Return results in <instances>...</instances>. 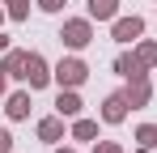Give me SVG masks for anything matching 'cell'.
Instances as JSON below:
<instances>
[{
    "label": "cell",
    "mask_w": 157,
    "mask_h": 153,
    "mask_svg": "<svg viewBox=\"0 0 157 153\" xmlns=\"http://www.w3.org/2000/svg\"><path fill=\"white\" fill-rule=\"evenodd\" d=\"M85 17H94V22H115V17H119V0H85Z\"/></svg>",
    "instance_id": "10"
},
{
    "label": "cell",
    "mask_w": 157,
    "mask_h": 153,
    "mask_svg": "<svg viewBox=\"0 0 157 153\" xmlns=\"http://www.w3.org/2000/svg\"><path fill=\"white\" fill-rule=\"evenodd\" d=\"M38 140H47V145H59L68 132H64V115H47V119H38Z\"/></svg>",
    "instance_id": "8"
},
{
    "label": "cell",
    "mask_w": 157,
    "mask_h": 153,
    "mask_svg": "<svg viewBox=\"0 0 157 153\" xmlns=\"http://www.w3.org/2000/svg\"><path fill=\"white\" fill-rule=\"evenodd\" d=\"M0 153H13V132L0 128Z\"/></svg>",
    "instance_id": "19"
},
{
    "label": "cell",
    "mask_w": 157,
    "mask_h": 153,
    "mask_svg": "<svg viewBox=\"0 0 157 153\" xmlns=\"http://www.w3.org/2000/svg\"><path fill=\"white\" fill-rule=\"evenodd\" d=\"M21 81L30 85V94H34V89H47V85L55 81V76H51V64H47L38 51H26V68H21Z\"/></svg>",
    "instance_id": "3"
},
{
    "label": "cell",
    "mask_w": 157,
    "mask_h": 153,
    "mask_svg": "<svg viewBox=\"0 0 157 153\" xmlns=\"http://www.w3.org/2000/svg\"><path fill=\"white\" fill-rule=\"evenodd\" d=\"M4 89H9V73L0 68V98H4Z\"/></svg>",
    "instance_id": "20"
},
{
    "label": "cell",
    "mask_w": 157,
    "mask_h": 153,
    "mask_svg": "<svg viewBox=\"0 0 157 153\" xmlns=\"http://www.w3.org/2000/svg\"><path fill=\"white\" fill-rule=\"evenodd\" d=\"M68 136H72V140H98V119L77 115V119H72V128H68Z\"/></svg>",
    "instance_id": "13"
},
{
    "label": "cell",
    "mask_w": 157,
    "mask_h": 153,
    "mask_svg": "<svg viewBox=\"0 0 157 153\" xmlns=\"http://www.w3.org/2000/svg\"><path fill=\"white\" fill-rule=\"evenodd\" d=\"M115 73L123 76V81H136V76H149V68H144V64H140V60H136V51H123V55H119V60H115Z\"/></svg>",
    "instance_id": "11"
},
{
    "label": "cell",
    "mask_w": 157,
    "mask_h": 153,
    "mask_svg": "<svg viewBox=\"0 0 157 153\" xmlns=\"http://www.w3.org/2000/svg\"><path fill=\"white\" fill-rule=\"evenodd\" d=\"M55 153H77V149H72V145H59V149H55Z\"/></svg>",
    "instance_id": "21"
},
{
    "label": "cell",
    "mask_w": 157,
    "mask_h": 153,
    "mask_svg": "<svg viewBox=\"0 0 157 153\" xmlns=\"http://www.w3.org/2000/svg\"><path fill=\"white\" fill-rule=\"evenodd\" d=\"M94 153H123L119 140H94Z\"/></svg>",
    "instance_id": "17"
},
{
    "label": "cell",
    "mask_w": 157,
    "mask_h": 153,
    "mask_svg": "<svg viewBox=\"0 0 157 153\" xmlns=\"http://www.w3.org/2000/svg\"><path fill=\"white\" fill-rule=\"evenodd\" d=\"M128 102H132V111H140V106H149L153 102V85H149V76H136V81H128Z\"/></svg>",
    "instance_id": "6"
},
{
    "label": "cell",
    "mask_w": 157,
    "mask_h": 153,
    "mask_svg": "<svg viewBox=\"0 0 157 153\" xmlns=\"http://www.w3.org/2000/svg\"><path fill=\"white\" fill-rule=\"evenodd\" d=\"M4 13H9V22H26L30 17V0H4Z\"/></svg>",
    "instance_id": "16"
},
{
    "label": "cell",
    "mask_w": 157,
    "mask_h": 153,
    "mask_svg": "<svg viewBox=\"0 0 157 153\" xmlns=\"http://www.w3.org/2000/svg\"><path fill=\"white\" fill-rule=\"evenodd\" d=\"M128 111H132L128 94H123V89H115V94H106V98H102V111H98V115H102V124H123V119H128Z\"/></svg>",
    "instance_id": "4"
},
{
    "label": "cell",
    "mask_w": 157,
    "mask_h": 153,
    "mask_svg": "<svg viewBox=\"0 0 157 153\" xmlns=\"http://www.w3.org/2000/svg\"><path fill=\"white\" fill-rule=\"evenodd\" d=\"M34 4H38V9H43V13H59V9H64V4H68V0H34Z\"/></svg>",
    "instance_id": "18"
},
{
    "label": "cell",
    "mask_w": 157,
    "mask_h": 153,
    "mask_svg": "<svg viewBox=\"0 0 157 153\" xmlns=\"http://www.w3.org/2000/svg\"><path fill=\"white\" fill-rule=\"evenodd\" d=\"M59 43L68 51H85L94 43V17H68L64 30H59Z\"/></svg>",
    "instance_id": "2"
},
{
    "label": "cell",
    "mask_w": 157,
    "mask_h": 153,
    "mask_svg": "<svg viewBox=\"0 0 157 153\" xmlns=\"http://www.w3.org/2000/svg\"><path fill=\"white\" fill-rule=\"evenodd\" d=\"M153 153H157V149H153Z\"/></svg>",
    "instance_id": "23"
},
{
    "label": "cell",
    "mask_w": 157,
    "mask_h": 153,
    "mask_svg": "<svg viewBox=\"0 0 157 153\" xmlns=\"http://www.w3.org/2000/svg\"><path fill=\"white\" fill-rule=\"evenodd\" d=\"M136 149L140 153H153L157 149V124H140L136 128Z\"/></svg>",
    "instance_id": "14"
},
{
    "label": "cell",
    "mask_w": 157,
    "mask_h": 153,
    "mask_svg": "<svg viewBox=\"0 0 157 153\" xmlns=\"http://www.w3.org/2000/svg\"><path fill=\"white\" fill-rule=\"evenodd\" d=\"M140 34H144V17H136V13L110 22V38H115V43H136Z\"/></svg>",
    "instance_id": "5"
},
{
    "label": "cell",
    "mask_w": 157,
    "mask_h": 153,
    "mask_svg": "<svg viewBox=\"0 0 157 153\" xmlns=\"http://www.w3.org/2000/svg\"><path fill=\"white\" fill-rule=\"evenodd\" d=\"M4 22H9V13H4V9H0V26H4Z\"/></svg>",
    "instance_id": "22"
},
{
    "label": "cell",
    "mask_w": 157,
    "mask_h": 153,
    "mask_svg": "<svg viewBox=\"0 0 157 153\" xmlns=\"http://www.w3.org/2000/svg\"><path fill=\"white\" fill-rule=\"evenodd\" d=\"M51 76H55L59 89H81V85L89 81V64H85L81 55H64V60L51 68Z\"/></svg>",
    "instance_id": "1"
},
{
    "label": "cell",
    "mask_w": 157,
    "mask_h": 153,
    "mask_svg": "<svg viewBox=\"0 0 157 153\" xmlns=\"http://www.w3.org/2000/svg\"><path fill=\"white\" fill-rule=\"evenodd\" d=\"M136 60H140L144 68H157V43L153 38H140V43H136Z\"/></svg>",
    "instance_id": "15"
},
{
    "label": "cell",
    "mask_w": 157,
    "mask_h": 153,
    "mask_svg": "<svg viewBox=\"0 0 157 153\" xmlns=\"http://www.w3.org/2000/svg\"><path fill=\"white\" fill-rule=\"evenodd\" d=\"M81 111H85V102H81L77 89H59L55 94V115H64V119H77Z\"/></svg>",
    "instance_id": "7"
},
{
    "label": "cell",
    "mask_w": 157,
    "mask_h": 153,
    "mask_svg": "<svg viewBox=\"0 0 157 153\" xmlns=\"http://www.w3.org/2000/svg\"><path fill=\"white\" fill-rule=\"evenodd\" d=\"M30 106H34L30 94H26V89H17V94H9V98H4V115L17 124V119H30Z\"/></svg>",
    "instance_id": "9"
},
{
    "label": "cell",
    "mask_w": 157,
    "mask_h": 153,
    "mask_svg": "<svg viewBox=\"0 0 157 153\" xmlns=\"http://www.w3.org/2000/svg\"><path fill=\"white\" fill-rule=\"evenodd\" d=\"M0 68H4L9 76H17V81H21V68H26V51H21V47H9L4 55H0Z\"/></svg>",
    "instance_id": "12"
}]
</instances>
